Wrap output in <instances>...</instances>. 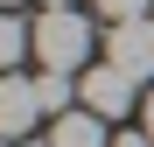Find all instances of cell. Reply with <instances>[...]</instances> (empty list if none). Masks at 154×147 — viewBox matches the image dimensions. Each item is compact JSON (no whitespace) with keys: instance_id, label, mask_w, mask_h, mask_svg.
Returning <instances> with one entry per match:
<instances>
[{"instance_id":"10","label":"cell","mask_w":154,"mask_h":147,"mask_svg":"<svg viewBox=\"0 0 154 147\" xmlns=\"http://www.w3.org/2000/svg\"><path fill=\"white\" fill-rule=\"evenodd\" d=\"M14 147H49V140H14Z\"/></svg>"},{"instance_id":"2","label":"cell","mask_w":154,"mask_h":147,"mask_svg":"<svg viewBox=\"0 0 154 147\" xmlns=\"http://www.w3.org/2000/svg\"><path fill=\"white\" fill-rule=\"evenodd\" d=\"M133 91H140V84L126 77L119 63H91L84 77H77V98H84L98 119H126V112H133Z\"/></svg>"},{"instance_id":"11","label":"cell","mask_w":154,"mask_h":147,"mask_svg":"<svg viewBox=\"0 0 154 147\" xmlns=\"http://www.w3.org/2000/svg\"><path fill=\"white\" fill-rule=\"evenodd\" d=\"M42 7H70V0H42Z\"/></svg>"},{"instance_id":"5","label":"cell","mask_w":154,"mask_h":147,"mask_svg":"<svg viewBox=\"0 0 154 147\" xmlns=\"http://www.w3.org/2000/svg\"><path fill=\"white\" fill-rule=\"evenodd\" d=\"M42 140H49V147H112V133H105V119H98L91 105H70V112H56Z\"/></svg>"},{"instance_id":"12","label":"cell","mask_w":154,"mask_h":147,"mask_svg":"<svg viewBox=\"0 0 154 147\" xmlns=\"http://www.w3.org/2000/svg\"><path fill=\"white\" fill-rule=\"evenodd\" d=\"M0 7H21V0H0Z\"/></svg>"},{"instance_id":"8","label":"cell","mask_w":154,"mask_h":147,"mask_svg":"<svg viewBox=\"0 0 154 147\" xmlns=\"http://www.w3.org/2000/svg\"><path fill=\"white\" fill-rule=\"evenodd\" d=\"M112 147H154V133H119Z\"/></svg>"},{"instance_id":"3","label":"cell","mask_w":154,"mask_h":147,"mask_svg":"<svg viewBox=\"0 0 154 147\" xmlns=\"http://www.w3.org/2000/svg\"><path fill=\"white\" fill-rule=\"evenodd\" d=\"M105 63H119L133 84L154 77V14H147V21H112V35H105Z\"/></svg>"},{"instance_id":"1","label":"cell","mask_w":154,"mask_h":147,"mask_svg":"<svg viewBox=\"0 0 154 147\" xmlns=\"http://www.w3.org/2000/svg\"><path fill=\"white\" fill-rule=\"evenodd\" d=\"M91 49H105V42H98V28L77 7H42V21H35V63L42 70L84 77V70H91Z\"/></svg>"},{"instance_id":"7","label":"cell","mask_w":154,"mask_h":147,"mask_svg":"<svg viewBox=\"0 0 154 147\" xmlns=\"http://www.w3.org/2000/svg\"><path fill=\"white\" fill-rule=\"evenodd\" d=\"M98 14H105V28H112V21H147L154 0H98Z\"/></svg>"},{"instance_id":"4","label":"cell","mask_w":154,"mask_h":147,"mask_svg":"<svg viewBox=\"0 0 154 147\" xmlns=\"http://www.w3.org/2000/svg\"><path fill=\"white\" fill-rule=\"evenodd\" d=\"M35 119H49V112H42L35 77H21V70H0V133H7V140H28V133H35Z\"/></svg>"},{"instance_id":"6","label":"cell","mask_w":154,"mask_h":147,"mask_svg":"<svg viewBox=\"0 0 154 147\" xmlns=\"http://www.w3.org/2000/svg\"><path fill=\"white\" fill-rule=\"evenodd\" d=\"M21 56H35V28H28L14 7H0V70H14Z\"/></svg>"},{"instance_id":"9","label":"cell","mask_w":154,"mask_h":147,"mask_svg":"<svg viewBox=\"0 0 154 147\" xmlns=\"http://www.w3.org/2000/svg\"><path fill=\"white\" fill-rule=\"evenodd\" d=\"M140 119H147V126H140V133H154V91L140 98Z\"/></svg>"},{"instance_id":"13","label":"cell","mask_w":154,"mask_h":147,"mask_svg":"<svg viewBox=\"0 0 154 147\" xmlns=\"http://www.w3.org/2000/svg\"><path fill=\"white\" fill-rule=\"evenodd\" d=\"M0 147H14V140H7V133H0Z\"/></svg>"}]
</instances>
